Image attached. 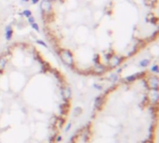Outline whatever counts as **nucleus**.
Masks as SVG:
<instances>
[{
  "label": "nucleus",
  "instance_id": "nucleus-11",
  "mask_svg": "<svg viewBox=\"0 0 159 143\" xmlns=\"http://www.w3.org/2000/svg\"><path fill=\"white\" fill-rule=\"evenodd\" d=\"M37 42L39 43V44H41V45H43L44 47H47V45H46V43H44L43 41H40V40H37Z\"/></svg>",
  "mask_w": 159,
  "mask_h": 143
},
{
  "label": "nucleus",
  "instance_id": "nucleus-2",
  "mask_svg": "<svg viewBox=\"0 0 159 143\" xmlns=\"http://www.w3.org/2000/svg\"><path fill=\"white\" fill-rule=\"evenodd\" d=\"M40 8H41V10L47 13V14H49V12L51 11L52 10V6H51V2H49V0H43L41 2V5H40Z\"/></svg>",
  "mask_w": 159,
  "mask_h": 143
},
{
  "label": "nucleus",
  "instance_id": "nucleus-3",
  "mask_svg": "<svg viewBox=\"0 0 159 143\" xmlns=\"http://www.w3.org/2000/svg\"><path fill=\"white\" fill-rule=\"evenodd\" d=\"M148 83H149V86H150L152 89H157V88H158V79H157L156 77L150 78V80H149Z\"/></svg>",
  "mask_w": 159,
  "mask_h": 143
},
{
  "label": "nucleus",
  "instance_id": "nucleus-12",
  "mask_svg": "<svg viewBox=\"0 0 159 143\" xmlns=\"http://www.w3.org/2000/svg\"><path fill=\"white\" fill-rule=\"evenodd\" d=\"M147 64H148V61H142L141 63V66H146Z\"/></svg>",
  "mask_w": 159,
  "mask_h": 143
},
{
  "label": "nucleus",
  "instance_id": "nucleus-13",
  "mask_svg": "<svg viewBox=\"0 0 159 143\" xmlns=\"http://www.w3.org/2000/svg\"><path fill=\"white\" fill-rule=\"evenodd\" d=\"M40 0H32V4H36L37 2H39Z\"/></svg>",
  "mask_w": 159,
  "mask_h": 143
},
{
  "label": "nucleus",
  "instance_id": "nucleus-7",
  "mask_svg": "<svg viewBox=\"0 0 159 143\" xmlns=\"http://www.w3.org/2000/svg\"><path fill=\"white\" fill-rule=\"evenodd\" d=\"M94 71H95V73L101 74V73L104 72V67L102 66H96V67H95Z\"/></svg>",
  "mask_w": 159,
  "mask_h": 143
},
{
  "label": "nucleus",
  "instance_id": "nucleus-6",
  "mask_svg": "<svg viewBox=\"0 0 159 143\" xmlns=\"http://www.w3.org/2000/svg\"><path fill=\"white\" fill-rule=\"evenodd\" d=\"M6 64H7V59L5 58L4 56L0 57V70L4 69L5 66H6Z\"/></svg>",
  "mask_w": 159,
  "mask_h": 143
},
{
  "label": "nucleus",
  "instance_id": "nucleus-10",
  "mask_svg": "<svg viewBox=\"0 0 159 143\" xmlns=\"http://www.w3.org/2000/svg\"><path fill=\"white\" fill-rule=\"evenodd\" d=\"M28 22H29V24H34V23H35V17H33V16H30L29 18H28Z\"/></svg>",
  "mask_w": 159,
  "mask_h": 143
},
{
  "label": "nucleus",
  "instance_id": "nucleus-1",
  "mask_svg": "<svg viewBox=\"0 0 159 143\" xmlns=\"http://www.w3.org/2000/svg\"><path fill=\"white\" fill-rule=\"evenodd\" d=\"M60 57H62V61L65 64H67L68 66H72L73 65V56L72 53L68 51V50H62L60 53Z\"/></svg>",
  "mask_w": 159,
  "mask_h": 143
},
{
  "label": "nucleus",
  "instance_id": "nucleus-9",
  "mask_svg": "<svg viewBox=\"0 0 159 143\" xmlns=\"http://www.w3.org/2000/svg\"><path fill=\"white\" fill-rule=\"evenodd\" d=\"M31 25H32V27L35 29V31H37V32L39 31V26H38V24H37L36 23H34V24H32Z\"/></svg>",
  "mask_w": 159,
  "mask_h": 143
},
{
  "label": "nucleus",
  "instance_id": "nucleus-8",
  "mask_svg": "<svg viewBox=\"0 0 159 143\" xmlns=\"http://www.w3.org/2000/svg\"><path fill=\"white\" fill-rule=\"evenodd\" d=\"M21 15H23V16H25V17H27V18H29L30 16H32V12H31L29 10H24L22 11V13H21Z\"/></svg>",
  "mask_w": 159,
  "mask_h": 143
},
{
  "label": "nucleus",
  "instance_id": "nucleus-5",
  "mask_svg": "<svg viewBox=\"0 0 159 143\" xmlns=\"http://www.w3.org/2000/svg\"><path fill=\"white\" fill-rule=\"evenodd\" d=\"M109 62H110V65L112 66H117L118 64L120 63V59L118 56H115V55H113L112 58L109 60Z\"/></svg>",
  "mask_w": 159,
  "mask_h": 143
},
{
  "label": "nucleus",
  "instance_id": "nucleus-15",
  "mask_svg": "<svg viewBox=\"0 0 159 143\" xmlns=\"http://www.w3.org/2000/svg\"><path fill=\"white\" fill-rule=\"evenodd\" d=\"M49 2H51V1H56V0H49Z\"/></svg>",
  "mask_w": 159,
  "mask_h": 143
},
{
  "label": "nucleus",
  "instance_id": "nucleus-14",
  "mask_svg": "<svg viewBox=\"0 0 159 143\" xmlns=\"http://www.w3.org/2000/svg\"><path fill=\"white\" fill-rule=\"evenodd\" d=\"M23 2H28V1H29V0H22Z\"/></svg>",
  "mask_w": 159,
  "mask_h": 143
},
{
  "label": "nucleus",
  "instance_id": "nucleus-4",
  "mask_svg": "<svg viewBox=\"0 0 159 143\" xmlns=\"http://www.w3.org/2000/svg\"><path fill=\"white\" fill-rule=\"evenodd\" d=\"M13 35V30H12L11 25H7L6 27V33H5V37L7 38V40H10Z\"/></svg>",
  "mask_w": 159,
  "mask_h": 143
}]
</instances>
